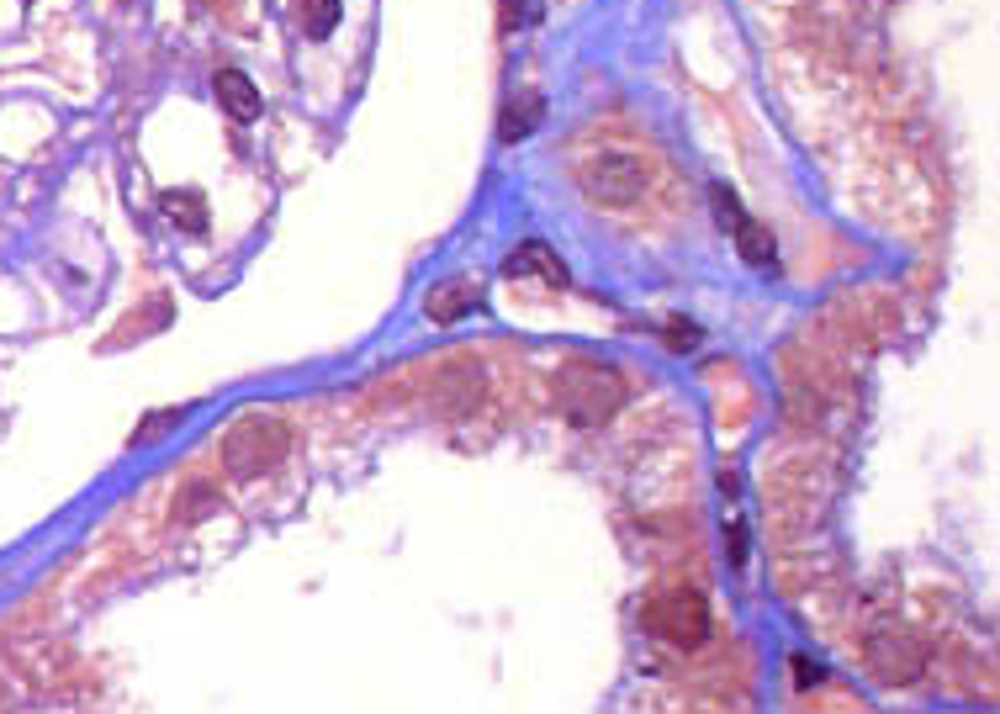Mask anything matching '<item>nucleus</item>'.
I'll return each instance as SVG.
<instances>
[{
    "instance_id": "obj_6",
    "label": "nucleus",
    "mask_w": 1000,
    "mask_h": 714,
    "mask_svg": "<svg viewBox=\"0 0 1000 714\" xmlns=\"http://www.w3.org/2000/svg\"><path fill=\"white\" fill-rule=\"evenodd\" d=\"M213 91H217V106H223L234 122H255V117H260V91H255V80H249L244 70H217Z\"/></svg>"
},
{
    "instance_id": "obj_17",
    "label": "nucleus",
    "mask_w": 1000,
    "mask_h": 714,
    "mask_svg": "<svg viewBox=\"0 0 1000 714\" xmlns=\"http://www.w3.org/2000/svg\"><path fill=\"white\" fill-rule=\"evenodd\" d=\"M519 17H524V0H503V27H508V32L519 27Z\"/></svg>"
},
{
    "instance_id": "obj_9",
    "label": "nucleus",
    "mask_w": 1000,
    "mask_h": 714,
    "mask_svg": "<svg viewBox=\"0 0 1000 714\" xmlns=\"http://www.w3.org/2000/svg\"><path fill=\"white\" fill-rule=\"evenodd\" d=\"M472 302H476V286H472V281L434 286V291L424 297V308H429V318H434V323H455V318L472 308Z\"/></svg>"
},
{
    "instance_id": "obj_5",
    "label": "nucleus",
    "mask_w": 1000,
    "mask_h": 714,
    "mask_svg": "<svg viewBox=\"0 0 1000 714\" xmlns=\"http://www.w3.org/2000/svg\"><path fill=\"white\" fill-rule=\"evenodd\" d=\"M868 662L884 683H916L927 666V651L910 630H879V635H868Z\"/></svg>"
},
{
    "instance_id": "obj_3",
    "label": "nucleus",
    "mask_w": 1000,
    "mask_h": 714,
    "mask_svg": "<svg viewBox=\"0 0 1000 714\" xmlns=\"http://www.w3.org/2000/svg\"><path fill=\"white\" fill-rule=\"evenodd\" d=\"M646 630H657L662 641L693 651V645L710 641V603L689 593V588H667V593L646 603Z\"/></svg>"
},
{
    "instance_id": "obj_12",
    "label": "nucleus",
    "mask_w": 1000,
    "mask_h": 714,
    "mask_svg": "<svg viewBox=\"0 0 1000 714\" xmlns=\"http://www.w3.org/2000/svg\"><path fill=\"white\" fill-rule=\"evenodd\" d=\"M339 27V0H302V32L308 38H329Z\"/></svg>"
},
{
    "instance_id": "obj_16",
    "label": "nucleus",
    "mask_w": 1000,
    "mask_h": 714,
    "mask_svg": "<svg viewBox=\"0 0 1000 714\" xmlns=\"http://www.w3.org/2000/svg\"><path fill=\"white\" fill-rule=\"evenodd\" d=\"M725 546H731V561H746V540H741V524H731V535H725Z\"/></svg>"
},
{
    "instance_id": "obj_13",
    "label": "nucleus",
    "mask_w": 1000,
    "mask_h": 714,
    "mask_svg": "<svg viewBox=\"0 0 1000 714\" xmlns=\"http://www.w3.org/2000/svg\"><path fill=\"white\" fill-rule=\"evenodd\" d=\"M710 196H714V217H720V228H725V234H736L741 217H746V213H741V201H736V196H731L725 186H714Z\"/></svg>"
},
{
    "instance_id": "obj_10",
    "label": "nucleus",
    "mask_w": 1000,
    "mask_h": 714,
    "mask_svg": "<svg viewBox=\"0 0 1000 714\" xmlns=\"http://www.w3.org/2000/svg\"><path fill=\"white\" fill-rule=\"evenodd\" d=\"M165 213L186 228V234H207V201L196 196V190H165Z\"/></svg>"
},
{
    "instance_id": "obj_1",
    "label": "nucleus",
    "mask_w": 1000,
    "mask_h": 714,
    "mask_svg": "<svg viewBox=\"0 0 1000 714\" xmlns=\"http://www.w3.org/2000/svg\"><path fill=\"white\" fill-rule=\"evenodd\" d=\"M550 392H556V413L577 428H598L609 424L625 403V381L619 371L609 365H598V360H567L556 381H550Z\"/></svg>"
},
{
    "instance_id": "obj_2",
    "label": "nucleus",
    "mask_w": 1000,
    "mask_h": 714,
    "mask_svg": "<svg viewBox=\"0 0 1000 714\" xmlns=\"http://www.w3.org/2000/svg\"><path fill=\"white\" fill-rule=\"evenodd\" d=\"M286 445H291V439H286L281 418L249 413V418H238V424L223 434V472L234 476V482H255V476H265L270 466H281Z\"/></svg>"
},
{
    "instance_id": "obj_8",
    "label": "nucleus",
    "mask_w": 1000,
    "mask_h": 714,
    "mask_svg": "<svg viewBox=\"0 0 1000 714\" xmlns=\"http://www.w3.org/2000/svg\"><path fill=\"white\" fill-rule=\"evenodd\" d=\"M540 117H546V106H540V95H535V91L514 95V101H508V106H503L498 138H503V143H519V138H529V133H535V127H540Z\"/></svg>"
},
{
    "instance_id": "obj_7",
    "label": "nucleus",
    "mask_w": 1000,
    "mask_h": 714,
    "mask_svg": "<svg viewBox=\"0 0 1000 714\" xmlns=\"http://www.w3.org/2000/svg\"><path fill=\"white\" fill-rule=\"evenodd\" d=\"M503 276H540V281H546V286H561V281H567V270H561V260L550 255L546 244H535V238H529L524 249H514V255L503 260Z\"/></svg>"
},
{
    "instance_id": "obj_15",
    "label": "nucleus",
    "mask_w": 1000,
    "mask_h": 714,
    "mask_svg": "<svg viewBox=\"0 0 1000 714\" xmlns=\"http://www.w3.org/2000/svg\"><path fill=\"white\" fill-rule=\"evenodd\" d=\"M667 339H672V350H689L693 339H699V329H689V323H672V329H667Z\"/></svg>"
},
{
    "instance_id": "obj_11",
    "label": "nucleus",
    "mask_w": 1000,
    "mask_h": 714,
    "mask_svg": "<svg viewBox=\"0 0 1000 714\" xmlns=\"http://www.w3.org/2000/svg\"><path fill=\"white\" fill-rule=\"evenodd\" d=\"M731 238H736V249H741V260L746 265H773V234H767L762 223L741 217V228Z\"/></svg>"
},
{
    "instance_id": "obj_4",
    "label": "nucleus",
    "mask_w": 1000,
    "mask_h": 714,
    "mask_svg": "<svg viewBox=\"0 0 1000 714\" xmlns=\"http://www.w3.org/2000/svg\"><path fill=\"white\" fill-rule=\"evenodd\" d=\"M583 190L604 207H630L646 190V165L636 154H594L583 165Z\"/></svg>"
},
{
    "instance_id": "obj_14",
    "label": "nucleus",
    "mask_w": 1000,
    "mask_h": 714,
    "mask_svg": "<svg viewBox=\"0 0 1000 714\" xmlns=\"http://www.w3.org/2000/svg\"><path fill=\"white\" fill-rule=\"evenodd\" d=\"M181 424V407H169V413H154L148 424H138V434H133V445H148L154 434H165V428H175Z\"/></svg>"
},
{
    "instance_id": "obj_18",
    "label": "nucleus",
    "mask_w": 1000,
    "mask_h": 714,
    "mask_svg": "<svg viewBox=\"0 0 1000 714\" xmlns=\"http://www.w3.org/2000/svg\"><path fill=\"white\" fill-rule=\"evenodd\" d=\"M794 677H800V683H815V677H821V666H810V662H794Z\"/></svg>"
}]
</instances>
